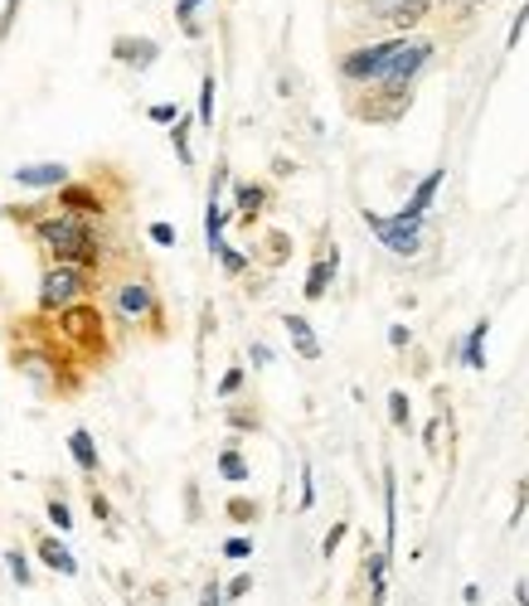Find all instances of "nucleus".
Returning a JSON list of instances; mask_svg holds the SVG:
<instances>
[{"label": "nucleus", "mask_w": 529, "mask_h": 606, "mask_svg": "<svg viewBox=\"0 0 529 606\" xmlns=\"http://www.w3.org/2000/svg\"><path fill=\"white\" fill-rule=\"evenodd\" d=\"M35 243L49 253V263H68V267H83V272H98L102 267V238H98V224L92 218H78V214H45L35 218Z\"/></svg>", "instance_id": "1"}, {"label": "nucleus", "mask_w": 529, "mask_h": 606, "mask_svg": "<svg viewBox=\"0 0 529 606\" xmlns=\"http://www.w3.org/2000/svg\"><path fill=\"white\" fill-rule=\"evenodd\" d=\"M432 59V39H403V49L389 59V68L375 78V98L379 102H393V108H408V88L413 78L423 73V64Z\"/></svg>", "instance_id": "2"}, {"label": "nucleus", "mask_w": 529, "mask_h": 606, "mask_svg": "<svg viewBox=\"0 0 529 606\" xmlns=\"http://www.w3.org/2000/svg\"><path fill=\"white\" fill-rule=\"evenodd\" d=\"M92 296V272L83 267H68V263H49L39 272V296L35 306L45 311V316H59V311L78 306V301Z\"/></svg>", "instance_id": "3"}, {"label": "nucleus", "mask_w": 529, "mask_h": 606, "mask_svg": "<svg viewBox=\"0 0 529 606\" xmlns=\"http://www.w3.org/2000/svg\"><path fill=\"white\" fill-rule=\"evenodd\" d=\"M112 311H117V320H127V326H155L161 320V296H155L151 281H117L112 287Z\"/></svg>", "instance_id": "4"}, {"label": "nucleus", "mask_w": 529, "mask_h": 606, "mask_svg": "<svg viewBox=\"0 0 529 606\" xmlns=\"http://www.w3.org/2000/svg\"><path fill=\"white\" fill-rule=\"evenodd\" d=\"M59 336L78 350H102L108 344V326H102V311L92 301H78V306L59 311Z\"/></svg>", "instance_id": "5"}, {"label": "nucleus", "mask_w": 529, "mask_h": 606, "mask_svg": "<svg viewBox=\"0 0 529 606\" xmlns=\"http://www.w3.org/2000/svg\"><path fill=\"white\" fill-rule=\"evenodd\" d=\"M403 49V39H383V45H365V49H350L345 59H340V78L345 83H375L383 68H389V59Z\"/></svg>", "instance_id": "6"}, {"label": "nucleus", "mask_w": 529, "mask_h": 606, "mask_svg": "<svg viewBox=\"0 0 529 606\" xmlns=\"http://www.w3.org/2000/svg\"><path fill=\"white\" fill-rule=\"evenodd\" d=\"M365 224H369V233H375L393 257H418L423 253V233H418V228L393 224L389 214H365Z\"/></svg>", "instance_id": "7"}, {"label": "nucleus", "mask_w": 529, "mask_h": 606, "mask_svg": "<svg viewBox=\"0 0 529 606\" xmlns=\"http://www.w3.org/2000/svg\"><path fill=\"white\" fill-rule=\"evenodd\" d=\"M10 180L20 185V190H29V194H45V190H64L74 175H68V165H59V161H35V165H15V175Z\"/></svg>", "instance_id": "8"}, {"label": "nucleus", "mask_w": 529, "mask_h": 606, "mask_svg": "<svg viewBox=\"0 0 529 606\" xmlns=\"http://www.w3.org/2000/svg\"><path fill=\"white\" fill-rule=\"evenodd\" d=\"M442 180H448V171H432V175H423V180H418V190H413V200L403 204L399 214H393V224H403V228H418V233H423V218H428L432 200H438Z\"/></svg>", "instance_id": "9"}, {"label": "nucleus", "mask_w": 529, "mask_h": 606, "mask_svg": "<svg viewBox=\"0 0 529 606\" xmlns=\"http://www.w3.org/2000/svg\"><path fill=\"white\" fill-rule=\"evenodd\" d=\"M35 558L45 563L49 572H59V578H78V558H74V548H68L59 534H39L35 539Z\"/></svg>", "instance_id": "10"}, {"label": "nucleus", "mask_w": 529, "mask_h": 606, "mask_svg": "<svg viewBox=\"0 0 529 606\" xmlns=\"http://www.w3.org/2000/svg\"><path fill=\"white\" fill-rule=\"evenodd\" d=\"M112 59L127 68H151L155 59H161V45L147 35H122V39H112Z\"/></svg>", "instance_id": "11"}, {"label": "nucleus", "mask_w": 529, "mask_h": 606, "mask_svg": "<svg viewBox=\"0 0 529 606\" xmlns=\"http://www.w3.org/2000/svg\"><path fill=\"white\" fill-rule=\"evenodd\" d=\"M393 543H399V476L383 466V558H393Z\"/></svg>", "instance_id": "12"}, {"label": "nucleus", "mask_w": 529, "mask_h": 606, "mask_svg": "<svg viewBox=\"0 0 529 606\" xmlns=\"http://www.w3.org/2000/svg\"><path fill=\"white\" fill-rule=\"evenodd\" d=\"M59 209H64V214H78V218H92V224L102 218L98 190H88V185H74V180H68L64 190H59Z\"/></svg>", "instance_id": "13"}, {"label": "nucleus", "mask_w": 529, "mask_h": 606, "mask_svg": "<svg viewBox=\"0 0 529 606\" xmlns=\"http://www.w3.org/2000/svg\"><path fill=\"white\" fill-rule=\"evenodd\" d=\"M336 272H340V253H336V243L326 248V253L316 257V263H311V272H306V301H320L330 291V281H336Z\"/></svg>", "instance_id": "14"}, {"label": "nucleus", "mask_w": 529, "mask_h": 606, "mask_svg": "<svg viewBox=\"0 0 529 606\" xmlns=\"http://www.w3.org/2000/svg\"><path fill=\"white\" fill-rule=\"evenodd\" d=\"M68 456H74V466L83 476H98L102 456H98V442H92L88 427H74V432H68Z\"/></svg>", "instance_id": "15"}, {"label": "nucleus", "mask_w": 529, "mask_h": 606, "mask_svg": "<svg viewBox=\"0 0 529 606\" xmlns=\"http://www.w3.org/2000/svg\"><path fill=\"white\" fill-rule=\"evenodd\" d=\"M365 578H369V606H383L389 597V558L365 543Z\"/></svg>", "instance_id": "16"}, {"label": "nucleus", "mask_w": 529, "mask_h": 606, "mask_svg": "<svg viewBox=\"0 0 529 606\" xmlns=\"http://www.w3.org/2000/svg\"><path fill=\"white\" fill-rule=\"evenodd\" d=\"M263 209H267V185H248V180L234 185V214L243 218V224H253Z\"/></svg>", "instance_id": "17"}, {"label": "nucleus", "mask_w": 529, "mask_h": 606, "mask_svg": "<svg viewBox=\"0 0 529 606\" xmlns=\"http://www.w3.org/2000/svg\"><path fill=\"white\" fill-rule=\"evenodd\" d=\"M282 326H287V336H292V344H297V354H302V359H320V340H316V330H311L306 316H292V311H287Z\"/></svg>", "instance_id": "18"}, {"label": "nucleus", "mask_w": 529, "mask_h": 606, "mask_svg": "<svg viewBox=\"0 0 529 606\" xmlns=\"http://www.w3.org/2000/svg\"><path fill=\"white\" fill-rule=\"evenodd\" d=\"M219 476L228 480V485H248V476H253V466H248V456H243L238 442H228L219 452Z\"/></svg>", "instance_id": "19"}, {"label": "nucleus", "mask_w": 529, "mask_h": 606, "mask_svg": "<svg viewBox=\"0 0 529 606\" xmlns=\"http://www.w3.org/2000/svg\"><path fill=\"white\" fill-rule=\"evenodd\" d=\"M0 563H5V572H10V582H15V588H35V568H29V553L25 548H5L0 553Z\"/></svg>", "instance_id": "20"}, {"label": "nucleus", "mask_w": 529, "mask_h": 606, "mask_svg": "<svg viewBox=\"0 0 529 606\" xmlns=\"http://www.w3.org/2000/svg\"><path fill=\"white\" fill-rule=\"evenodd\" d=\"M486 336H491V326H486V320H476L471 336H466V344H462V364H466V369H486Z\"/></svg>", "instance_id": "21"}, {"label": "nucleus", "mask_w": 529, "mask_h": 606, "mask_svg": "<svg viewBox=\"0 0 529 606\" xmlns=\"http://www.w3.org/2000/svg\"><path fill=\"white\" fill-rule=\"evenodd\" d=\"M224 228H228L224 204L210 200V204H204V238H210V253H219V248H224Z\"/></svg>", "instance_id": "22"}, {"label": "nucleus", "mask_w": 529, "mask_h": 606, "mask_svg": "<svg viewBox=\"0 0 529 606\" xmlns=\"http://www.w3.org/2000/svg\"><path fill=\"white\" fill-rule=\"evenodd\" d=\"M15 364H20V374H29L35 383H49V379L59 374L49 354H29V350H20V354H15Z\"/></svg>", "instance_id": "23"}, {"label": "nucleus", "mask_w": 529, "mask_h": 606, "mask_svg": "<svg viewBox=\"0 0 529 606\" xmlns=\"http://www.w3.org/2000/svg\"><path fill=\"white\" fill-rule=\"evenodd\" d=\"M171 146H175V161L190 171L194 165V151H190V117H175V127H171Z\"/></svg>", "instance_id": "24"}, {"label": "nucleus", "mask_w": 529, "mask_h": 606, "mask_svg": "<svg viewBox=\"0 0 529 606\" xmlns=\"http://www.w3.org/2000/svg\"><path fill=\"white\" fill-rule=\"evenodd\" d=\"M389 422L399 427V432H408V427H413V403H408V393H403V389L389 393Z\"/></svg>", "instance_id": "25"}, {"label": "nucleus", "mask_w": 529, "mask_h": 606, "mask_svg": "<svg viewBox=\"0 0 529 606\" xmlns=\"http://www.w3.org/2000/svg\"><path fill=\"white\" fill-rule=\"evenodd\" d=\"M214 92H219V83H214V73H204V83H200V127H214Z\"/></svg>", "instance_id": "26"}, {"label": "nucleus", "mask_w": 529, "mask_h": 606, "mask_svg": "<svg viewBox=\"0 0 529 606\" xmlns=\"http://www.w3.org/2000/svg\"><path fill=\"white\" fill-rule=\"evenodd\" d=\"M45 515H49V525H54L59 534H68V529H74V509H68V505H64V500H59V495H54V500H49V505H45Z\"/></svg>", "instance_id": "27"}, {"label": "nucleus", "mask_w": 529, "mask_h": 606, "mask_svg": "<svg viewBox=\"0 0 529 606\" xmlns=\"http://www.w3.org/2000/svg\"><path fill=\"white\" fill-rule=\"evenodd\" d=\"M228 519H234V525H253V519H257V500L234 495V500H228Z\"/></svg>", "instance_id": "28"}, {"label": "nucleus", "mask_w": 529, "mask_h": 606, "mask_svg": "<svg viewBox=\"0 0 529 606\" xmlns=\"http://www.w3.org/2000/svg\"><path fill=\"white\" fill-rule=\"evenodd\" d=\"M224 558H228V563H248V558H253V539H248V534L224 539Z\"/></svg>", "instance_id": "29"}, {"label": "nucleus", "mask_w": 529, "mask_h": 606, "mask_svg": "<svg viewBox=\"0 0 529 606\" xmlns=\"http://www.w3.org/2000/svg\"><path fill=\"white\" fill-rule=\"evenodd\" d=\"M248 592H253V572H234V578L224 582V602H243Z\"/></svg>", "instance_id": "30"}, {"label": "nucleus", "mask_w": 529, "mask_h": 606, "mask_svg": "<svg viewBox=\"0 0 529 606\" xmlns=\"http://www.w3.org/2000/svg\"><path fill=\"white\" fill-rule=\"evenodd\" d=\"M204 0H180V5H175V20H180V29L190 39H200V25H194V10H200Z\"/></svg>", "instance_id": "31"}, {"label": "nucleus", "mask_w": 529, "mask_h": 606, "mask_svg": "<svg viewBox=\"0 0 529 606\" xmlns=\"http://www.w3.org/2000/svg\"><path fill=\"white\" fill-rule=\"evenodd\" d=\"M147 233H151V243H155V248H175V243H180V233H175V224H165V218H155V224L147 228Z\"/></svg>", "instance_id": "32"}, {"label": "nucleus", "mask_w": 529, "mask_h": 606, "mask_svg": "<svg viewBox=\"0 0 529 606\" xmlns=\"http://www.w3.org/2000/svg\"><path fill=\"white\" fill-rule=\"evenodd\" d=\"M214 257H219V267L228 272V277H238V272L248 267V253H238V248H228V243H224V248H219V253H214Z\"/></svg>", "instance_id": "33"}, {"label": "nucleus", "mask_w": 529, "mask_h": 606, "mask_svg": "<svg viewBox=\"0 0 529 606\" xmlns=\"http://www.w3.org/2000/svg\"><path fill=\"white\" fill-rule=\"evenodd\" d=\"M311 505H316V471H311V466H302V495H297V509L306 515Z\"/></svg>", "instance_id": "34"}, {"label": "nucleus", "mask_w": 529, "mask_h": 606, "mask_svg": "<svg viewBox=\"0 0 529 606\" xmlns=\"http://www.w3.org/2000/svg\"><path fill=\"white\" fill-rule=\"evenodd\" d=\"M243 379H248V369H243V364H234V369L219 379V399H234V393L243 389Z\"/></svg>", "instance_id": "35"}, {"label": "nucleus", "mask_w": 529, "mask_h": 606, "mask_svg": "<svg viewBox=\"0 0 529 606\" xmlns=\"http://www.w3.org/2000/svg\"><path fill=\"white\" fill-rule=\"evenodd\" d=\"M147 117L155 122V127H175V117H180V108H175V102H155V108H147Z\"/></svg>", "instance_id": "36"}, {"label": "nucleus", "mask_w": 529, "mask_h": 606, "mask_svg": "<svg viewBox=\"0 0 529 606\" xmlns=\"http://www.w3.org/2000/svg\"><path fill=\"white\" fill-rule=\"evenodd\" d=\"M345 534H350V525H330L326 539H320V553H326V558H336V548L345 543Z\"/></svg>", "instance_id": "37"}, {"label": "nucleus", "mask_w": 529, "mask_h": 606, "mask_svg": "<svg viewBox=\"0 0 529 606\" xmlns=\"http://www.w3.org/2000/svg\"><path fill=\"white\" fill-rule=\"evenodd\" d=\"M228 427H234V432H257L263 422H257V417L248 413V407H234V413H228Z\"/></svg>", "instance_id": "38"}, {"label": "nucleus", "mask_w": 529, "mask_h": 606, "mask_svg": "<svg viewBox=\"0 0 529 606\" xmlns=\"http://www.w3.org/2000/svg\"><path fill=\"white\" fill-rule=\"evenodd\" d=\"M200 606H224V582L219 578H210L200 588Z\"/></svg>", "instance_id": "39"}, {"label": "nucleus", "mask_w": 529, "mask_h": 606, "mask_svg": "<svg viewBox=\"0 0 529 606\" xmlns=\"http://www.w3.org/2000/svg\"><path fill=\"white\" fill-rule=\"evenodd\" d=\"M442 427H448V413H438L428 422V432H423V442H428V452H438V442H442Z\"/></svg>", "instance_id": "40"}, {"label": "nucleus", "mask_w": 529, "mask_h": 606, "mask_svg": "<svg viewBox=\"0 0 529 606\" xmlns=\"http://www.w3.org/2000/svg\"><path fill=\"white\" fill-rule=\"evenodd\" d=\"M267 248H273V263H287V253H292V238H287V233H267Z\"/></svg>", "instance_id": "41"}, {"label": "nucleus", "mask_w": 529, "mask_h": 606, "mask_svg": "<svg viewBox=\"0 0 529 606\" xmlns=\"http://www.w3.org/2000/svg\"><path fill=\"white\" fill-rule=\"evenodd\" d=\"M525 25H529V0H525V5H520V15H515V25H511V35H505V45H520V35H525Z\"/></svg>", "instance_id": "42"}, {"label": "nucleus", "mask_w": 529, "mask_h": 606, "mask_svg": "<svg viewBox=\"0 0 529 606\" xmlns=\"http://www.w3.org/2000/svg\"><path fill=\"white\" fill-rule=\"evenodd\" d=\"M15 15H20V0H5V10H0V39L10 35V25H15Z\"/></svg>", "instance_id": "43"}, {"label": "nucleus", "mask_w": 529, "mask_h": 606, "mask_svg": "<svg viewBox=\"0 0 529 606\" xmlns=\"http://www.w3.org/2000/svg\"><path fill=\"white\" fill-rule=\"evenodd\" d=\"M408 340H413L408 326H389V344H393V350H408Z\"/></svg>", "instance_id": "44"}, {"label": "nucleus", "mask_w": 529, "mask_h": 606, "mask_svg": "<svg viewBox=\"0 0 529 606\" xmlns=\"http://www.w3.org/2000/svg\"><path fill=\"white\" fill-rule=\"evenodd\" d=\"M88 505H92V515H98V519H112V500L108 495H98V490H92Z\"/></svg>", "instance_id": "45"}, {"label": "nucleus", "mask_w": 529, "mask_h": 606, "mask_svg": "<svg viewBox=\"0 0 529 606\" xmlns=\"http://www.w3.org/2000/svg\"><path fill=\"white\" fill-rule=\"evenodd\" d=\"M248 359H253L257 369H267V364H273V350H267V344H253V350H248Z\"/></svg>", "instance_id": "46"}, {"label": "nucleus", "mask_w": 529, "mask_h": 606, "mask_svg": "<svg viewBox=\"0 0 529 606\" xmlns=\"http://www.w3.org/2000/svg\"><path fill=\"white\" fill-rule=\"evenodd\" d=\"M462 602L476 606V602H481V588H476V582H466V588H462Z\"/></svg>", "instance_id": "47"}, {"label": "nucleus", "mask_w": 529, "mask_h": 606, "mask_svg": "<svg viewBox=\"0 0 529 606\" xmlns=\"http://www.w3.org/2000/svg\"><path fill=\"white\" fill-rule=\"evenodd\" d=\"M515 602L529 606V582H520V588H515Z\"/></svg>", "instance_id": "48"}]
</instances>
